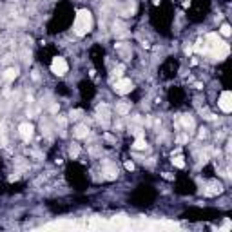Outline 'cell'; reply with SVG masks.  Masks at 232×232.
Segmentation results:
<instances>
[{
	"mask_svg": "<svg viewBox=\"0 0 232 232\" xmlns=\"http://www.w3.org/2000/svg\"><path fill=\"white\" fill-rule=\"evenodd\" d=\"M96 116H98V120L102 122V125L107 129V127H109V107H107L105 103L96 109Z\"/></svg>",
	"mask_w": 232,
	"mask_h": 232,
	"instance_id": "obj_5",
	"label": "cell"
},
{
	"mask_svg": "<svg viewBox=\"0 0 232 232\" xmlns=\"http://www.w3.org/2000/svg\"><path fill=\"white\" fill-rule=\"evenodd\" d=\"M116 111H118L120 114H127V113H129V105H127V103H120V105L116 107Z\"/></svg>",
	"mask_w": 232,
	"mask_h": 232,
	"instance_id": "obj_15",
	"label": "cell"
},
{
	"mask_svg": "<svg viewBox=\"0 0 232 232\" xmlns=\"http://www.w3.org/2000/svg\"><path fill=\"white\" fill-rule=\"evenodd\" d=\"M181 123H183V127L189 129V131L194 127V120H192L191 116H181Z\"/></svg>",
	"mask_w": 232,
	"mask_h": 232,
	"instance_id": "obj_10",
	"label": "cell"
},
{
	"mask_svg": "<svg viewBox=\"0 0 232 232\" xmlns=\"http://www.w3.org/2000/svg\"><path fill=\"white\" fill-rule=\"evenodd\" d=\"M51 71H53L56 76H64V74L67 73V62H65V58L54 56L53 62H51Z\"/></svg>",
	"mask_w": 232,
	"mask_h": 232,
	"instance_id": "obj_2",
	"label": "cell"
},
{
	"mask_svg": "<svg viewBox=\"0 0 232 232\" xmlns=\"http://www.w3.org/2000/svg\"><path fill=\"white\" fill-rule=\"evenodd\" d=\"M125 169L127 171H134V163L132 162H125Z\"/></svg>",
	"mask_w": 232,
	"mask_h": 232,
	"instance_id": "obj_18",
	"label": "cell"
},
{
	"mask_svg": "<svg viewBox=\"0 0 232 232\" xmlns=\"http://www.w3.org/2000/svg\"><path fill=\"white\" fill-rule=\"evenodd\" d=\"M132 147H134V149H138V151H140V149H145V147H147V143H145V140H143V138H142V136H138V138H136V142H134V145H132Z\"/></svg>",
	"mask_w": 232,
	"mask_h": 232,
	"instance_id": "obj_12",
	"label": "cell"
},
{
	"mask_svg": "<svg viewBox=\"0 0 232 232\" xmlns=\"http://www.w3.org/2000/svg\"><path fill=\"white\" fill-rule=\"evenodd\" d=\"M105 178L107 180H116L118 178V171L114 167H105Z\"/></svg>",
	"mask_w": 232,
	"mask_h": 232,
	"instance_id": "obj_9",
	"label": "cell"
},
{
	"mask_svg": "<svg viewBox=\"0 0 232 232\" xmlns=\"http://www.w3.org/2000/svg\"><path fill=\"white\" fill-rule=\"evenodd\" d=\"M221 191H223V187H221L220 183H211V185L207 187L205 194H209V196H212V194H221Z\"/></svg>",
	"mask_w": 232,
	"mask_h": 232,
	"instance_id": "obj_7",
	"label": "cell"
},
{
	"mask_svg": "<svg viewBox=\"0 0 232 232\" xmlns=\"http://www.w3.org/2000/svg\"><path fill=\"white\" fill-rule=\"evenodd\" d=\"M69 152H71V156H73V158H76V156L80 154V147H78V145H73Z\"/></svg>",
	"mask_w": 232,
	"mask_h": 232,
	"instance_id": "obj_16",
	"label": "cell"
},
{
	"mask_svg": "<svg viewBox=\"0 0 232 232\" xmlns=\"http://www.w3.org/2000/svg\"><path fill=\"white\" fill-rule=\"evenodd\" d=\"M131 89H132V82L127 80V78H120V80L114 83V91H116L118 94H127V93H131Z\"/></svg>",
	"mask_w": 232,
	"mask_h": 232,
	"instance_id": "obj_4",
	"label": "cell"
},
{
	"mask_svg": "<svg viewBox=\"0 0 232 232\" xmlns=\"http://www.w3.org/2000/svg\"><path fill=\"white\" fill-rule=\"evenodd\" d=\"M74 33L78 34V36H83V34H87L89 31H91V27H93V15H91V11H87V9H80L78 13H76V16H74Z\"/></svg>",
	"mask_w": 232,
	"mask_h": 232,
	"instance_id": "obj_1",
	"label": "cell"
},
{
	"mask_svg": "<svg viewBox=\"0 0 232 232\" xmlns=\"http://www.w3.org/2000/svg\"><path fill=\"white\" fill-rule=\"evenodd\" d=\"M187 140H189V138H187V136H180V143H185V142H187Z\"/></svg>",
	"mask_w": 232,
	"mask_h": 232,
	"instance_id": "obj_21",
	"label": "cell"
},
{
	"mask_svg": "<svg viewBox=\"0 0 232 232\" xmlns=\"http://www.w3.org/2000/svg\"><path fill=\"white\" fill-rule=\"evenodd\" d=\"M18 180V174H15V176H9V181H16Z\"/></svg>",
	"mask_w": 232,
	"mask_h": 232,
	"instance_id": "obj_22",
	"label": "cell"
},
{
	"mask_svg": "<svg viewBox=\"0 0 232 232\" xmlns=\"http://www.w3.org/2000/svg\"><path fill=\"white\" fill-rule=\"evenodd\" d=\"M78 114H80V111H73V113H71L73 118H78Z\"/></svg>",
	"mask_w": 232,
	"mask_h": 232,
	"instance_id": "obj_20",
	"label": "cell"
},
{
	"mask_svg": "<svg viewBox=\"0 0 232 232\" xmlns=\"http://www.w3.org/2000/svg\"><path fill=\"white\" fill-rule=\"evenodd\" d=\"M220 33H221L223 36H230V25H229V24H223L221 29H220Z\"/></svg>",
	"mask_w": 232,
	"mask_h": 232,
	"instance_id": "obj_14",
	"label": "cell"
},
{
	"mask_svg": "<svg viewBox=\"0 0 232 232\" xmlns=\"http://www.w3.org/2000/svg\"><path fill=\"white\" fill-rule=\"evenodd\" d=\"M16 74H18V71H16V69H7V71L4 73V78H5V80H15V78H16Z\"/></svg>",
	"mask_w": 232,
	"mask_h": 232,
	"instance_id": "obj_11",
	"label": "cell"
},
{
	"mask_svg": "<svg viewBox=\"0 0 232 232\" xmlns=\"http://www.w3.org/2000/svg\"><path fill=\"white\" fill-rule=\"evenodd\" d=\"M218 103H220V109H221L223 113H230L232 111V94L229 91H223Z\"/></svg>",
	"mask_w": 232,
	"mask_h": 232,
	"instance_id": "obj_3",
	"label": "cell"
},
{
	"mask_svg": "<svg viewBox=\"0 0 232 232\" xmlns=\"http://www.w3.org/2000/svg\"><path fill=\"white\" fill-rule=\"evenodd\" d=\"M18 131H20V136L25 140V142H29L31 138H33V125L29 123V122H24V123H20V127H18Z\"/></svg>",
	"mask_w": 232,
	"mask_h": 232,
	"instance_id": "obj_6",
	"label": "cell"
},
{
	"mask_svg": "<svg viewBox=\"0 0 232 232\" xmlns=\"http://www.w3.org/2000/svg\"><path fill=\"white\" fill-rule=\"evenodd\" d=\"M172 163H174L178 169H183V167H185V162H183V158H181V156H176V158H172Z\"/></svg>",
	"mask_w": 232,
	"mask_h": 232,
	"instance_id": "obj_13",
	"label": "cell"
},
{
	"mask_svg": "<svg viewBox=\"0 0 232 232\" xmlns=\"http://www.w3.org/2000/svg\"><path fill=\"white\" fill-rule=\"evenodd\" d=\"M87 132H89V129H87L85 125H78V127L74 129V136H76V138H85Z\"/></svg>",
	"mask_w": 232,
	"mask_h": 232,
	"instance_id": "obj_8",
	"label": "cell"
},
{
	"mask_svg": "<svg viewBox=\"0 0 232 232\" xmlns=\"http://www.w3.org/2000/svg\"><path fill=\"white\" fill-rule=\"evenodd\" d=\"M207 136V129H200V138H205Z\"/></svg>",
	"mask_w": 232,
	"mask_h": 232,
	"instance_id": "obj_19",
	"label": "cell"
},
{
	"mask_svg": "<svg viewBox=\"0 0 232 232\" xmlns=\"http://www.w3.org/2000/svg\"><path fill=\"white\" fill-rule=\"evenodd\" d=\"M114 74H116V76H122V74H123V65H120L118 69H114Z\"/></svg>",
	"mask_w": 232,
	"mask_h": 232,
	"instance_id": "obj_17",
	"label": "cell"
}]
</instances>
